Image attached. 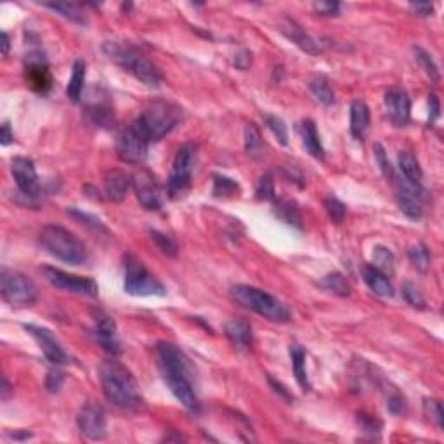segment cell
<instances>
[{
    "label": "cell",
    "mask_w": 444,
    "mask_h": 444,
    "mask_svg": "<svg viewBox=\"0 0 444 444\" xmlns=\"http://www.w3.org/2000/svg\"><path fill=\"white\" fill-rule=\"evenodd\" d=\"M156 356H158V367L165 384L169 385L171 393L175 399L191 411H198V401L195 387L191 382V365L184 352L177 345L171 342H158L156 344Z\"/></svg>",
    "instance_id": "obj_1"
},
{
    "label": "cell",
    "mask_w": 444,
    "mask_h": 444,
    "mask_svg": "<svg viewBox=\"0 0 444 444\" xmlns=\"http://www.w3.org/2000/svg\"><path fill=\"white\" fill-rule=\"evenodd\" d=\"M99 380L103 393L110 403L122 410H141L143 399L139 384L127 367L120 361L106 359L99 367Z\"/></svg>",
    "instance_id": "obj_2"
},
{
    "label": "cell",
    "mask_w": 444,
    "mask_h": 444,
    "mask_svg": "<svg viewBox=\"0 0 444 444\" xmlns=\"http://www.w3.org/2000/svg\"><path fill=\"white\" fill-rule=\"evenodd\" d=\"M103 51L106 52L110 60L115 61L120 68H123L127 73L143 82L145 86L158 87L162 84V71L132 45L116 40H106L103 44Z\"/></svg>",
    "instance_id": "obj_3"
},
{
    "label": "cell",
    "mask_w": 444,
    "mask_h": 444,
    "mask_svg": "<svg viewBox=\"0 0 444 444\" xmlns=\"http://www.w3.org/2000/svg\"><path fill=\"white\" fill-rule=\"evenodd\" d=\"M231 297L236 304L250 309L256 314L269 319L274 323H288L292 319V312L282 300L264 290L250 285H236L231 288Z\"/></svg>",
    "instance_id": "obj_4"
},
{
    "label": "cell",
    "mask_w": 444,
    "mask_h": 444,
    "mask_svg": "<svg viewBox=\"0 0 444 444\" xmlns=\"http://www.w3.org/2000/svg\"><path fill=\"white\" fill-rule=\"evenodd\" d=\"M137 123L145 130L149 143L162 141L166 134H171L182 120V108L172 101L156 99L143 111Z\"/></svg>",
    "instance_id": "obj_5"
},
{
    "label": "cell",
    "mask_w": 444,
    "mask_h": 444,
    "mask_svg": "<svg viewBox=\"0 0 444 444\" xmlns=\"http://www.w3.org/2000/svg\"><path fill=\"white\" fill-rule=\"evenodd\" d=\"M38 241L49 256L66 264L78 266V264L86 262L87 257H89L86 245L82 243L73 233L61 226H56V224L45 226L38 236Z\"/></svg>",
    "instance_id": "obj_6"
},
{
    "label": "cell",
    "mask_w": 444,
    "mask_h": 444,
    "mask_svg": "<svg viewBox=\"0 0 444 444\" xmlns=\"http://www.w3.org/2000/svg\"><path fill=\"white\" fill-rule=\"evenodd\" d=\"M0 293L2 299L14 308H26L38 299V290L30 278L8 267L0 273Z\"/></svg>",
    "instance_id": "obj_7"
},
{
    "label": "cell",
    "mask_w": 444,
    "mask_h": 444,
    "mask_svg": "<svg viewBox=\"0 0 444 444\" xmlns=\"http://www.w3.org/2000/svg\"><path fill=\"white\" fill-rule=\"evenodd\" d=\"M123 288L129 295L134 297H163L166 293L165 286H163L158 278L149 273L148 267L132 256H127L125 259V283H123Z\"/></svg>",
    "instance_id": "obj_8"
},
{
    "label": "cell",
    "mask_w": 444,
    "mask_h": 444,
    "mask_svg": "<svg viewBox=\"0 0 444 444\" xmlns=\"http://www.w3.org/2000/svg\"><path fill=\"white\" fill-rule=\"evenodd\" d=\"M195 162H197V148L191 143H186L179 148L174 158V165H172L171 177L166 181V193L172 200L181 198L189 189Z\"/></svg>",
    "instance_id": "obj_9"
},
{
    "label": "cell",
    "mask_w": 444,
    "mask_h": 444,
    "mask_svg": "<svg viewBox=\"0 0 444 444\" xmlns=\"http://www.w3.org/2000/svg\"><path fill=\"white\" fill-rule=\"evenodd\" d=\"M148 148L149 139L146 137L141 125L137 123V120H134L125 130H122L116 139V155L122 162L130 163V165H139L145 162L148 156Z\"/></svg>",
    "instance_id": "obj_10"
},
{
    "label": "cell",
    "mask_w": 444,
    "mask_h": 444,
    "mask_svg": "<svg viewBox=\"0 0 444 444\" xmlns=\"http://www.w3.org/2000/svg\"><path fill=\"white\" fill-rule=\"evenodd\" d=\"M42 273H44L45 280L52 286L64 290V292L77 293V295L84 297H97V293H99L97 283L94 280H90V278L70 274L63 269H58V267H44Z\"/></svg>",
    "instance_id": "obj_11"
},
{
    "label": "cell",
    "mask_w": 444,
    "mask_h": 444,
    "mask_svg": "<svg viewBox=\"0 0 444 444\" xmlns=\"http://www.w3.org/2000/svg\"><path fill=\"white\" fill-rule=\"evenodd\" d=\"M396 189V198L399 208L408 215L410 219H420L423 215V200H426V191H423L422 184H413V182L406 181L403 175L394 174L391 179Z\"/></svg>",
    "instance_id": "obj_12"
},
{
    "label": "cell",
    "mask_w": 444,
    "mask_h": 444,
    "mask_svg": "<svg viewBox=\"0 0 444 444\" xmlns=\"http://www.w3.org/2000/svg\"><path fill=\"white\" fill-rule=\"evenodd\" d=\"M77 426L80 429V432L92 441H101L106 437L108 430V420H106V411L101 404L86 403L80 408L77 415Z\"/></svg>",
    "instance_id": "obj_13"
},
{
    "label": "cell",
    "mask_w": 444,
    "mask_h": 444,
    "mask_svg": "<svg viewBox=\"0 0 444 444\" xmlns=\"http://www.w3.org/2000/svg\"><path fill=\"white\" fill-rule=\"evenodd\" d=\"M132 186L136 191V197L139 204L146 208V210H160L163 205V195L162 188H160L158 181L155 175L146 169L137 171L132 175Z\"/></svg>",
    "instance_id": "obj_14"
},
{
    "label": "cell",
    "mask_w": 444,
    "mask_h": 444,
    "mask_svg": "<svg viewBox=\"0 0 444 444\" xmlns=\"http://www.w3.org/2000/svg\"><path fill=\"white\" fill-rule=\"evenodd\" d=\"M11 174L23 197L35 200L40 195V182H38L37 171H35V163L30 158L16 156L11 162Z\"/></svg>",
    "instance_id": "obj_15"
},
{
    "label": "cell",
    "mask_w": 444,
    "mask_h": 444,
    "mask_svg": "<svg viewBox=\"0 0 444 444\" xmlns=\"http://www.w3.org/2000/svg\"><path fill=\"white\" fill-rule=\"evenodd\" d=\"M26 82L30 84L32 89L38 94H47L52 87V75L44 54L40 52H30L25 61Z\"/></svg>",
    "instance_id": "obj_16"
},
{
    "label": "cell",
    "mask_w": 444,
    "mask_h": 444,
    "mask_svg": "<svg viewBox=\"0 0 444 444\" xmlns=\"http://www.w3.org/2000/svg\"><path fill=\"white\" fill-rule=\"evenodd\" d=\"M94 337H96L97 344H99L108 354H122V344H120L115 321L104 311H94Z\"/></svg>",
    "instance_id": "obj_17"
},
{
    "label": "cell",
    "mask_w": 444,
    "mask_h": 444,
    "mask_svg": "<svg viewBox=\"0 0 444 444\" xmlns=\"http://www.w3.org/2000/svg\"><path fill=\"white\" fill-rule=\"evenodd\" d=\"M25 330L35 338V342L38 344L40 351L44 352L45 359H47L49 363L56 365V367H61V365L68 363V354L64 352L60 341L52 335L51 330L42 328V326L37 325H25Z\"/></svg>",
    "instance_id": "obj_18"
},
{
    "label": "cell",
    "mask_w": 444,
    "mask_h": 444,
    "mask_svg": "<svg viewBox=\"0 0 444 444\" xmlns=\"http://www.w3.org/2000/svg\"><path fill=\"white\" fill-rule=\"evenodd\" d=\"M385 110H387L388 120L393 122V125L396 127H404L408 125L411 116V103L408 94L404 92L399 87H394V89L387 90L385 94Z\"/></svg>",
    "instance_id": "obj_19"
},
{
    "label": "cell",
    "mask_w": 444,
    "mask_h": 444,
    "mask_svg": "<svg viewBox=\"0 0 444 444\" xmlns=\"http://www.w3.org/2000/svg\"><path fill=\"white\" fill-rule=\"evenodd\" d=\"M282 34L285 35L288 40H292L297 47L302 49L304 52H308V54H319L321 52V44L314 40L308 32L304 30L302 26L297 25L293 19H285L282 25Z\"/></svg>",
    "instance_id": "obj_20"
},
{
    "label": "cell",
    "mask_w": 444,
    "mask_h": 444,
    "mask_svg": "<svg viewBox=\"0 0 444 444\" xmlns=\"http://www.w3.org/2000/svg\"><path fill=\"white\" fill-rule=\"evenodd\" d=\"M130 184H132V177L123 171H116V169L108 171L106 175H104V193H106V198L120 204V201L125 200Z\"/></svg>",
    "instance_id": "obj_21"
},
{
    "label": "cell",
    "mask_w": 444,
    "mask_h": 444,
    "mask_svg": "<svg viewBox=\"0 0 444 444\" xmlns=\"http://www.w3.org/2000/svg\"><path fill=\"white\" fill-rule=\"evenodd\" d=\"M224 333L226 337L233 342V345L240 349H250L254 344V330L250 323L245 319H231L224 326Z\"/></svg>",
    "instance_id": "obj_22"
},
{
    "label": "cell",
    "mask_w": 444,
    "mask_h": 444,
    "mask_svg": "<svg viewBox=\"0 0 444 444\" xmlns=\"http://www.w3.org/2000/svg\"><path fill=\"white\" fill-rule=\"evenodd\" d=\"M86 116L92 125L101 129H111L115 125V113L106 101H90L86 106Z\"/></svg>",
    "instance_id": "obj_23"
},
{
    "label": "cell",
    "mask_w": 444,
    "mask_h": 444,
    "mask_svg": "<svg viewBox=\"0 0 444 444\" xmlns=\"http://www.w3.org/2000/svg\"><path fill=\"white\" fill-rule=\"evenodd\" d=\"M300 137H302L304 148L308 149V153L312 158L325 160V148H323L318 129H316L312 120H304V122L300 123Z\"/></svg>",
    "instance_id": "obj_24"
},
{
    "label": "cell",
    "mask_w": 444,
    "mask_h": 444,
    "mask_svg": "<svg viewBox=\"0 0 444 444\" xmlns=\"http://www.w3.org/2000/svg\"><path fill=\"white\" fill-rule=\"evenodd\" d=\"M361 273H363L365 283H367L368 288H370L375 295L393 297L394 288H393V283L388 282L387 274H384L382 271H378L377 267L373 266H365Z\"/></svg>",
    "instance_id": "obj_25"
},
{
    "label": "cell",
    "mask_w": 444,
    "mask_h": 444,
    "mask_svg": "<svg viewBox=\"0 0 444 444\" xmlns=\"http://www.w3.org/2000/svg\"><path fill=\"white\" fill-rule=\"evenodd\" d=\"M370 127V108L365 101H354L351 104V134L354 139H363Z\"/></svg>",
    "instance_id": "obj_26"
},
{
    "label": "cell",
    "mask_w": 444,
    "mask_h": 444,
    "mask_svg": "<svg viewBox=\"0 0 444 444\" xmlns=\"http://www.w3.org/2000/svg\"><path fill=\"white\" fill-rule=\"evenodd\" d=\"M86 61L77 60L73 63V71H71L70 82L66 87V96L68 99H71L73 103H78L82 99L84 94V84H86Z\"/></svg>",
    "instance_id": "obj_27"
},
{
    "label": "cell",
    "mask_w": 444,
    "mask_h": 444,
    "mask_svg": "<svg viewBox=\"0 0 444 444\" xmlns=\"http://www.w3.org/2000/svg\"><path fill=\"white\" fill-rule=\"evenodd\" d=\"M274 215H276L278 219H282L288 226L302 230V215H300V210L295 201L278 200L276 198V200H274Z\"/></svg>",
    "instance_id": "obj_28"
},
{
    "label": "cell",
    "mask_w": 444,
    "mask_h": 444,
    "mask_svg": "<svg viewBox=\"0 0 444 444\" xmlns=\"http://www.w3.org/2000/svg\"><path fill=\"white\" fill-rule=\"evenodd\" d=\"M397 162H399L401 174L406 181L413 182V184H422V166H420V162L413 153L401 151L399 156H397Z\"/></svg>",
    "instance_id": "obj_29"
},
{
    "label": "cell",
    "mask_w": 444,
    "mask_h": 444,
    "mask_svg": "<svg viewBox=\"0 0 444 444\" xmlns=\"http://www.w3.org/2000/svg\"><path fill=\"white\" fill-rule=\"evenodd\" d=\"M290 358H292V367L297 382L302 387V391H309L311 385H309L308 371H306V351L300 345H292L290 347Z\"/></svg>",
    "instance_id": "obj_30"
},
{
    "label": "cell",
    "mask_w": 444,
    "mask_h": 444,
    "mask_svg": "<svg viewBox=\"0 0 444 444\" xmlns=\"http://www.w3.org/2000/svg\"><path fill=\"white\" fill-rule=\"evenodd\" d=\"M66 214L70 215L71 219H75L77 222H80L82 226H86L87 230H90L94 234H97V236H101V234H103V236H110V231L106 230L103 221L97 219L96 215H90L87 214V212L78 210V208H68Z\"/></svg>",
    "instance_id": "obj_31"
},
{
    "label": "cell",
    "mask_w": 444,
    "mask_h": 444,
    "mask_svg": "<svg viewBox=\"0 0 444 444\" xmlns=\"http://www.w3.org/2000/svg\"><path fill=\"white\" fill-rule=\"evenodd\" d=\"M45 8L51 9V11L58 12V14H61L63 18L70 19V21L73 23H78V25H86L87 19H86V14H84V11H82V8L78 4H73V2H49V4H44Z\"/></svg>",
    "instance_id": "obj_32"
},
{
    "label": "cell",
    "mask_w": 444,
    "mask_h": 444,
    "mask_svg": "<svg viewBox=\"0 0 444 444\" xmlns=\"http://www.w3.org/2000/svg\"><path fill=\"white\" fill-rule=\"evenodd\" d=\"M309 89H311L312 96H314L319 103L325 104V106L335 104V92H333V89L330 87V82L326 80L325 77H321V75L312 78L311 84H309Z\"/></svg>",
    "instance_id": "obj_33"
},
{
    "label": "cell",
    "mask_w": 444,
    "mask_h": 444,
    "mask_svg": "<svg viewBox=\"0 0 444 444\" xmlns=\"http://www.w3.org/2000/svg\"><path fill=\"white\" fill-rule=\"evenodd\" d=\"M243 137H245V151H247L248 155L254 156V158L262 155L264 151L262 136H260L259 129H257L254 123H248V125L245 127Z\"/></svg>",
    "instance_id": "obj_34"
},
{
    "label": "cell",
    "mask_w": 444,
    "mask_h": 444,
    "mask_svg": "<svg viewBox=\"0 0 444 444\" xmlns=\"http://www.w3.org/2000/svg\"><path fill=\"white\" fill-rule=\"evenodd\" d=\"M373 267H377L378 271H382L384 274H393L394 267H396V259L394 254L385 247H375L373 248Z\"/></svg>",
    "instance_id": "obj_35"
},
{
    "label": "cell",
    "mask_w": 444,
    "mask_h": 444,
    "mask_svg": "<svg viewBox=\"0 0 444 444\" xmlns=\"http://www.w3.org/2000/svg\"><path fill=\"white\" fill-rule=\"evenodd\" d=\"M321 285L325 286L328 292L335 293V295H341V297L351 295V286H349L347 280H345L341 273L326 274V276L323 278Z\"/></svg>",
    "instance_id": "obj_36"
},
{
    "label": "cell",
    "mask_w": 444,
    "mask_h": 444,
    "mask_svg": "<svg viewBox=\"0 0 444 444\" xmlns=\"http://www.w3.org/2000/svg\"><path fill=\"white\" fill-rule=\"evenodd\" d=\"M408 257H410V262L413 264V267L417 271H420V273H427L429 271L430 254L426 245H415V247H411Z\"/></svg>",
    "instance_id": "obj_37"
},
{
    "label": "cell",
    "mask_w": 444,
    "mask_h": 444,
    "mask_svg": "<svg viewBox=\"0 0 444 444\" xmlns=\"http://www.w3.org/2000/svg\"><path fill=\"white\" fill-rule=\"evenodd\" d=\"M238 191H240V186L236 181L226 175H214V197H231Z\"/></svg>",
    "instance_id": "obj_38"
},
{
    "label": "cell",
    "mask_w": 444,
    "mask_h": 444,
    "mask_svg": "<svg viewBox=\"0 0 444 444\" xmlns=\"http://www.w3.org/2000/svg\"><path fill=\"white\" fill-rule=\"evenodd\" d=\"M415 60H417V63L422 66V70L426 71L434 82L439 80V70H437V64L434 63L429 52L423 51L422 47H415Z\"/></svg>",
    "instance_id": "obj_39"
},
{
    "label": "cell",
    "mask_w": 444,
    "mask_h": 444,
    "mask_svg": "<svg viewBox=\"0 0 444 444\" xmlns=\"http://www.w3.org/2000/svg\"><path fill=\"white\" fill-rule=\"evenodd\" d=\"M264 122H266V125L269 127L271 132L276 136V139L280 143H282L283 146L288 145V129H286L285 122H283L280 116L276 115H266L264 116Z\"/></svg>",
    "instance_id": "obj_40"
},
{
    "label": "cell",
    "mask_w": 444,
    "mask_h": 444,
    "mask_svg": "<svg viewBox=\"0 0 444 444\" xmlns=\"http://www.w3.org/2000/svg\"><path fill=\"white\" fill-rule=\"evenodd\" d=\"M149 234H151V240L155 241L156 247L162 250V254H165V256L169 257L177 256V250H179L177 243H175L171 236H166V234L160 233V231H155V230L149 231Z\"/></svg>",
    "instance_id": "obj_41"
},
{
    "label": "cell",
    "mask_w": 444,
    "mask_h": 444,
    "mask_svg": "<svg viewBox=\"0 0 444 444\" xmlns=\"http://www.w3.org/2000/svg\"><path fill=\"white\" fill-rule=\"evenodd\" d=\"M256 197H257V200H262V201L276 200V193H274V181L269 174H264L262 177L257 181Z\"/></svg>",
    "instance_id": "obj_42"
},
{
    "label": "cell",
    "mask_w": 444,
    "mask_h": 444,
    "mask_svg": "<svg viewBox=\"0 0 444 444\" xmlns=\"http://www.w3.org/2000/svg\"><path fill=\"white\" fill-rule=\"evenodd\" d=\"M423 410H426L427 417H429L430 420H432L434 423H436L439 429H443L444 427V411H443V404H441V401L437 399H423Z\"/></svg>",
    "instance_id": "obj_43"
},
{
    "label": "cell",
    "mask_w": 444,
    "mask_h": 444,
    "mask_svg": "<svg viewBox=\"0 0 444 444\" xmlns=\"http://www.w3.org/2000/svg\"><path fill=\"white\" fill-rule=\"evenodd\" d=\"M325 208H326V212H328L330 219H332L335 224H341V222L345 219V212L347 210H345V205L342 204L338 198L326 197L325 198Z\"/></svg>",
    "instance_id": "obj_44"
},
{
    "label": "cell",
    "mask_w": 444,
    "mask_h": 444,
    "mask_svg": "<svg viewBox=\"0 0 444 444\" xmlns=\"http://www.w3.org/2000/svg\"><path fill=\"white\" fill-rule=\"evenodd\" d=\"M403 297L410 306H413V308L426 309V299H423V295L419 292V288H417L413 283H404Z\"/></svg>",
    "instance_id": "obj_45"
},
{
    "label": "cell",
    "mask_w": 444,
    "mask_h": 444,
    "mask_svg": "<svg viewBox=\"0 0 444 444\" xmlns=\"http://www.w3.org/2000/svg\"><path fill=\"white\" fill-rule=\"evenodd\" d=\"M373 153H375V158H377L378 166H380V171L384 172L385 177H387L388 181H391V179L394 177V174H396V171H394L393 163L388 162L387 155H385L384 146H382V145H375L373 146Z\"/></svg>",
    "instance_id": "obj_46"
},
{
    "label": "cell",
    "mask_w": 444,
    "mask_h": 444,
    "mask_svg": "<svg viewBox=\"0 0 444 444\" xmlns=\"http://www.w3.org/2000/svg\"><path fill=\"white\" fill-rule=\"evenodd\" d=\"M358 423H359V427H361V430H363V432L371 434L373 437H375V434H380L382 422L377 419V417H373V415L359 413Z\"/></svg>",
    "instance_id": "obj_47"
},
{
    "label": "cell",
    "mask_w": 444,
    "mask_h": 444,
    "mask_svg": "<svg viewBox=\"0 0 444 444\" xmlns=\"http://www.w3.org/2000/svg\"><path fill=\"white\" fill-rule=\"evenodd\" d=\"M312 8L321 16H337L338 12H341L342 5L338 4V2H325V0H323V2H314Z\"/></svg>",
    "instance_id": "obj_48"
},
{
    "label": "cell",
    "mask_w": 444,
    "mask_h": 444,
    "mask_svg": "<svg viewBox=\"0 0 444 444\" xmlns=\"http://www.w3.org/2000/svg\"><path fill=\"white\" fill-rule=\"evenodd\" d=\"M387 408L393 415H404L406 413V399L401 394L394 393L393 396L387 399Z\"/></svg>",
    "instance_id": "obj_49"
},
{
    "label": "cell",
    "mask_w": 444,
    "mask_h": 444,
    "mask_svg": "<svg viewBox=\"0 0 444 444\" xmlns=\"http://www.w3.org/2000/svg\"><path fill=\"white\" fill-rule=\"evenodd\" d=\"M63 382H64V377L61 371H49L45 385H47V388L51 391V393H58V391L61 388V385H63Z\"/></svg>",
    "instance_id": "obj_50"
},
{
    "label": "cell",
    "mask_w": 444,
    "mask_h": 444,
    "mask_svg": "<svg viewBox=\"0 0 444 444\" xmlns=\"http://www.w3.org/2000/svg\"><path fill=\"white\" fill-rule=\"evenodd\" d=\"M410 11L419 16H430L434 12V5L430 2H413L410 4Z\"/></svg>",
    "instance_id": "obj_51"
},
{
    "label": "cell",
    "mask_w": 444,
    "mask_h": 444,
    "mask_svg": "<svg viewBox=\"0 0 444 444\" xmlns=\"http://www.w3.org/2000/svg\"><path fill=\"white\" fill-rule=\"evenodd\" d=\"M12 141H14V134L11 132V125H9V122H4L2 130H0V143H2V146H9Z\"/></svg>",
    "instance_id": "obj_52"
},
{
    "label": "cell",
    "mask_w": 444,
    "mask_h": 444,
    "mask_svg": "<svg viewBox=\"0 0 444 444\" xmlns=\"http://www.w3.org/2000/svg\"><path fill=\"white\" fill-rule=\"evenodd\" d=\"M439 99H437L436 94H432L429 99V122L434 123L436 122V119L439 116Z\"/></svg>",
    "instance_id": "obj_53"
},
{
    "label": "cell",
    "mask_w": 444,
    "mask_h": 444,
    "mask_svg": "<svg viewBox=\"0 0 444 444\" xmlns=\"http://www.w3.org/2000/svg\"><path fill=\"white\" fill-rule=\"evenodd\" d=\"M267 380H269L271 387L274 388V393H278V394H280V396H282V397H285L286 401H293V396H292V394H290L288 391H286V388L283 387L282 384H280V382L274 380L273 377H267Z\"/></svg>",
    "instance_id": "obj_54"
},
{
    "label": "cell",
    "mask_w": 444,
    "mask_h": 444,
    "mask_svg": "<svg viewBox=\"0 0 444 444\" xmlns=\"http://www.w3.org/2000/svg\"><path fill=\"white\" fill-rule=\"evenodd\" d=\"M11 391H12L11 384H9L8 378L4 377V382H2V396H0V397H2V401H8L9 399V394H11Z\"/></svg>",
    "instance_id": "obj_55"
},
{
    "label": "cell",
    "mask_w": 444,
    "mask_h": 444,
    "mask_svg": "<svg viewBox=\"0 0 444 444\" xmlns=\"http://www.w3.org/2000/svg\"><path fill=\"white\" fill-rule=\"evenodd\" d=\"M9 47H11V40H9V35L2 34V54L8 56L9 54Z\"/></svg>",
    "instance_id": "obj_56"
},
{
    "label": "cell",
    "mask_w": 444,
    "mask_h": 444,
    "mask_svg": "<svg viewBox=\"0 0 444 444\" xmlns=\"http://www.w3.org/2000/svg\"><path fill=\"white\" fill-rule=\"evenodd\" d=\"M163 441H166V443H169V441H186V437H182V436H165L163 437Z\"/></svg>",
    "instance_id": "obj_57"
}]
</instances>
